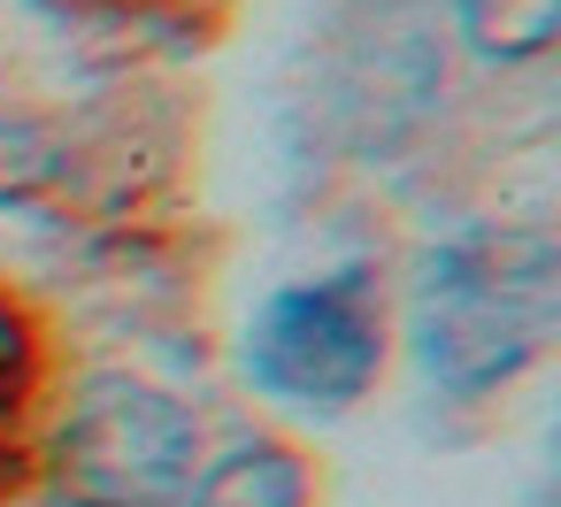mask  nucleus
I'll return each mask as SVG.
<instances>
[{
  "mask_svg": "<svg viewBox=\"0 0 561 507\" xmlns=\"http://www.w3.org/2000/svg\"><path fill=\"white\" fill-rule=\"evenodd\" d=\"M385 361V300L369 269L285 285L247 323V377L293 415H346Z\"/></svg>",
  "mask_w": 561,
  "mask_h": 507,
  "instance_id": "obj_3",
  "label": "nucleus"
},
{
  "mask_svg": "<svg viewBox=\"0 0 561 507\" xmlns=\"http://www.w3.org/2000/svg\"><path fill=\"white\" fill-rule=\"evenodd\" d=\"M300 499H308V476H300V461H293L285 446H270V438L231 446L224 461H208V469L178 492V507H300Z\"/></svg>",
  "mask_w": 561,
  "mask_h": 507,
  "instance_id": "obj_4",
  "label": "nucleus"
},
{
  "mask_svg": "<svg viewBox=\"0 0 561 507\" xmlns=\"http://www.w3.org/2000/svg\"><path fill=\"white\" fill-rule=\"evenodd\" d=\"M193 461H201L193 415L162 384L131 369H101L78 384L55 430V499L62 507H178V492L193 484Z\"/></svg>",
  "mask_w": 561,
  "mask_h": 507,
  "instance_id": "obj_2",
  "label": "nucleus"
},
{
  "mask_svg": "<svg viewBox=\"0 0 561 507\" xmlns=\"http://www.w3.org/2000/svg\"><path fill=\"white\" fill-rule=\"evenodd\" d=\"M561 323V254L546 231H461L423 254L408 292L415 369L446 400L523 377Z\"/></svg>",
  "mask_w": 561,
  "mask_h": 507,
  "instance_id": "obj_1",
  "label": "nucleus"
},
{
  "mask_svg": "<svg viewBox=\"0 0 561 507\" xmlns=\"http://www.w3.org/2000/svg\"><path fill=\"white\" fill-rule=\"evenodd\" d=\"M454 16H461V32H469L477 55H492V62H530V55H546L553 32H561V0H454Z\"/></svg>",
  "mask_w": 561,
  "mask_h": 507,
  "instance_id": "obj_5",
  "label": "nucleus"
}]
</instances>
